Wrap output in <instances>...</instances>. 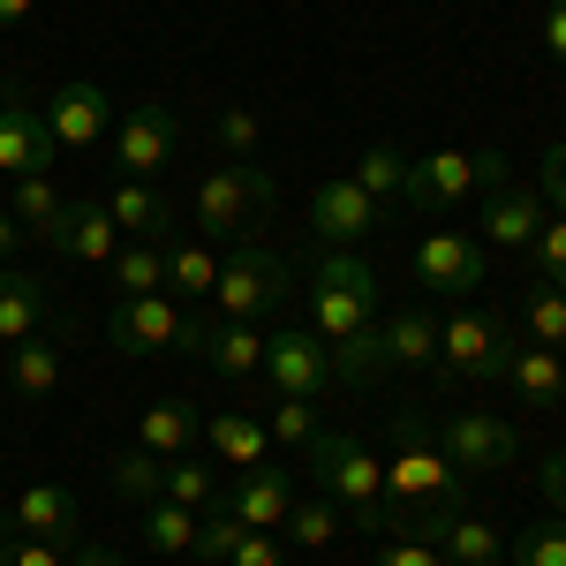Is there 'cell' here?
Listing matches in <instances>:
<instances>
[{
  "label": "cell",
  "instance_id": "cell-1",
  "mask_svg": "<svg viewBox=\"0 0 566 566\" xmlns=\"http://www.w3.org/2000/svg\"><path fill=\"white\" fill-rule=\"evenodd\" d=\"M303 469L310 483L348 514V528H363V536H392V499H386V461L363 446V438L348 431H317L303 446Z\"/></svg>",
  "mask_w": 566,
  "mask_h": 566
},
{
  "label": "cell",
  "instance_id": "cell-2",
  "mask_svg": "<svg viewBox=\"0 0 566 566\" xmlns=\"http://www.w3.org/2000/svg\"><path fill=\"white\" fill-rule=\"evenodd\" d=\"M386 499H392V536H400V514H416V506H446V514H453V506L469 499V476L438 453L431 416H416V408H400V416H392Z\"/></svg>",
  "mask_w": 566,
  "mask_h": 566
},
{
  "label": "cell",
  "instance_id": "cell-3",
  "mask_svg": "<svg viewBox=\"0 0 566 566\" xmlns=\"http://www.w3.org/2000/svg\"><path fill=\"white\" fill-rule=\"evenodd\" d=\"M378 272L363 264V250H325L317 272H310V333L325 340V348H340L355 340L363 325H378Z\"/></svg>",
  "mask_w": 566,
  "mask_h": 566
},
{
  "label": "cell",
  "instance_id": "cell-4",
  "mask_svg": "<svg viewBox=\"0 0 566 566\" xmlns=\"http://www.w3.org/2000/svg\"><path fill=\"white\" fill-rule=\"evenodd\" d=\"M506 355H514V333H506V317H491V310L461 303L453 317H438V378L431 386H461V378H506Z\"/></svg>",
  "mask_w": 566,
  "mask_h": 566
},
{
  "label": "cell",
  "instance_id": "cell-5",
  "mask_svg": "<svg viewBox=\"0 0 566 566\" xmlns=\"http://www.w3.org/2000/svg\"><path fill=\"white\" fill-rule=\"evenodd\" d=\"M264 205H272V175H264L258 159H227V167H212V175L197 181L189 219H197L205 242H242Z\"/></svg>",
  "mask_w": 566,
  "mask_h": 566
},
{
  "label": "cell",
  "instance_id": "cell-6",
  "mask_svg": "<svg viewBox=\"0 0 566 566\" xmlns=\"http://www.w3.org/2000/svg\"><path fill=\"white\" fill-rule=\"evenodd\" d=\"M106 340L122 355H197V340H205V317L189 303H175V295H122V303L106 310Z\"/></svg>",
  "mask_w": 566,
  "mask_h": 566
},
{
  "label": "cell",
  "instance_id": "cell-7",
  "mask_svg": "<svg viewBox=\"0 0 566 566\" xmlns=\"http://www.w3.org/2000/svg\"><path fill=\"white\" fill-rule=\"evenodd\" d=\"M287 295H295L287 258H272L258 242H234V258H219V287H212L219 317H250V325H258V317H280Z\"/></svg>",
  "mask_w": 566,
  "mask_h": 566
},
{
  "label": "cell",
  "instance_id": "cell-8",
  "mask_svg": "<svg viewBox=\"0 0 566 566\" xmlns=\"http://www.w3.org/2000/svg\"><path fill=\"white\" fill-rule=\"evenodd\" d=\"M431 438H438V453H446L469 483L491 476V469H506V461L522 453L514 423H499V416H483V408H446V416H431Z\"/></svg>",
  "mask_w": 566,
  "mask_h": 566
},
{
  "label": "cell",
  "instance_id": "cell-9",
  "mask_svg": "<svg viewBox=\"0 0 566 566\" xmlns=\"http://www.w3.org/2000/svg\"><path fill=\"white\" fill-rule=\"evenodd\" d=\"M175 151H181V114L167 98H144V106L122 114V129H114V167H122V181H159L175 167Z\"/></svg>",
  "mask_w": 566,
  "mask_h": 566
},
{
  "label": "cell",
  "instance_id": "cell-10",
  "mask_svg": "<svg viewBox=\"0 0 566 566\" xmlns=\"http://www.w3.org/2000/svg\"><path fill=\"white\" fill-rule=\"evenodd\" d=\"M264 386H272V400H317V392H333V355H325V340L310 325L264 333Z\"/></svg>",
  "mask_w": 566,
  "mask_h": 566
},
{
  "label": "cell",
  "instance_id": "cell-11",
  "mask_svg": "<svg viewBox=\"0 0 566 566\" xmlns=\"http://www.w3.org/2000/svg\"><path fill=\"white\" fill-rule=\"evenodd\" d=\"M53 159H61V144L45 129V106H31L23 84L8 76V84H0V175L23 181V175H45Z\"/></svg>",
  "mask_w": 566,
  "mask_h": 566
},
{
  "label": "cell",
  "instance_id": "cell-12",
  "mask_svg": "<svg viewBox=\"0 0 566 566\" xmlns=\"http://www.w3.org/2000/svg\"><path fill=\"white\" fill-rule=\"evenodd\" d=\"M416 280H423V295H446V303H469L483 287V242L476 234H461V227H438L416 242Z\"/></svg>",
  "mask_w": 566,
  "mask_h": 566
},
{
  "label": "cell",
  "instance_id": "cell-13",
  "mask_svg": "<svg viewBox=\"0 0 566 566\" xmlns=\"http://www.w3.org/2000/svg\"><path fill=\"white\" fill-rule=\"evenodd\" d=\"M378 219L386 212L355 189V175H333V181L310 189V234H317L325 250H363V234H370Z\"/></svg>",
  "mask_w": 566,
  "mask_h": 566
},
{
  "label": "cell",
  "instance_id": "cell-14",
  "mask_svg": "<svg viewBox=\"0 0 566 566\" xmlns=\"http://www.w3.org/2000/svg\"><path fill=\"white\" fill-rule=\"evenodd\" d=\"M219 499L234 506V522H242V528H272V536H280L287 506H295L303 491H295V469H280V461H258V469H234V483H227Z\"/></svg>",
  "mask_w": 566,
  "mask_h": 566
},
{
  "label": "cell",
  "instance_id": "cell-15",
  "mask_svg": "<svg viewBox=\"0 0 566 566\" xmlns=\"http://www.w3.org/2000/svg\"><path fill=\"white\" fill-rule=\"evenodd\" d=\"M98 205L114 212V227H122L129 242H175L181 234V205L159 189V181H122L114 175V189H106Z\"/></svg>",
  "mask_w": 566,
  "mask_h": 566
},
{
  "label": "cell",
  "instance_id": "cell-16",
  "mask_svg": "<svg viewBox=\"0 0 566 566\" xmlns=\"http://www.w3.org/2000/svg\"><path fill=\"white\" fill-rule=\"evenodd\" d=\"M469 189H476V151H431V159H408L400 212H453Z\"/></svg>",
  "mask_w": 566,
  "mask_h": 566
},
{
  "label": "cell",
  "instance_id": "cell-17",
  "mask_svg": "<svg viewBox=\"0 0 566 566\" xmlns=\"http://www.w3.org/2000/svg\"><path fill=\"white\" fill-rule=\"evenodd\" d=\"M45 129L61 151H91L98 136L114 129V106H106V91L98 84H61L53 91V106H45Z\"/></svg>",
  "mask_w": 566,
  "mask_h": 566
},
{
  "label": "cell",
  "instance_id": "cell-18",
  "mask_svg": "<svg viewBox=\"0 0 566 566\" xmlns=\"http://www.w3.org/2000/svg\"><path fill=\"white\" fill-rule=\"evenodd\" d=\"M8 522L23 528V536H39V544H76L84 506H76V491H69V483H23V491H15V506H8Z\"/></svg>",
  "mask_w": 566,
  "mask_h": 566
},
{
  "label": "cell",
  "instance_id": "cell-19",
  "mask_svg": "<svg viewBox=\"0 0 566 566\" xmlns=\"http://www.w3.org/2000/svg\"><path fill=\"white\" fill-rule=\"evenodd\" d=\"M45 250H53V258H76V264H114L122 227H114V212H106V205H61L53 242H45Z\"/></svg>",
  "mask_w": 566,
  "mask_h": 566
},
{
  "label": "cell",
  "instance_id": "cell-20",
  "mask_svg": "<svg viewBox=\"0 0 566 566\" xmlns=\"http://www.w3.org/2000/svg\"><path fill=\"white\" fill-rule=\"evenodd\" d=\"M45 317H53V287L39 272H23V264H0V348L45 333Z\"/></svg>",
  "mask_w": 566,
  "mask_h": 566
},
{
  "label": "cell",
  "instance_id": "cell-21",
  "mask_svg": "<svg viewBox=\"0 0 566 566\" xmlns=\"http://www.w3.org/2000/svg\"><path fill=\"white\" fill-rule=\"evenodd\" d=\"M197 355L212 363L219 378H264V333L250 325V317H205V340H197Z\"/></svg>",
  "mask_w": 566,
  "mask_h": 566
},
{
  "label": "cell",
  "instance_id": "cell-22",
  "mask_svg": "<svg viewBox=\"0 0 566 566\" xmlns=\"http://www.w3.org/2000/svg\"><path fill=\"white\" fill-rule=\"evenodd\" d=\"M378 340H386V370H423V378H438V317L423 303L378 317Z\"/></svg>",
  "mask_w": 566,
  "mask_h": 566
},
{
  "label": "cell",
  "instance_id": "cell-23",
  "mask_svg": "<svg viewBox=\"0 0 566 566\" xmlns=\"http://www.w3.org/2000/svg\"><path fill=\"white\" fill-rule=\"evenodd\" d=\"M536 227H544V197H536L528 181H506V189L483 197V242H499V250H528Z\"/></svg>",
  "mask_w": 566,
  "mask_h": 566
},
{
  "label": "cell",
  "instance_id": "cell-24",
  "mask_svg": "<svg viewBox=\"0 0 566 566\" xmlns=\"http://www.w3.org/2000/svg\"><path fill=\"white\" fill-rule=\"evenodd\" d=\"M205 446H212L219 469H258V461H272V431H264L258 416H242V408L205 416Z\"/></svg>",
  "mask_w": 566,
  "mask_h": 566
},
{
  "label": "cell",
  "instance_id": "cell-25",
  "mask_svg": "<svg viewBox=\"0 0 566 566\" xmlns=\"http://www.w3.org/2000/svg\"><path fill=\"white\" fill-rule=\"evenodd\" d=\"M159 258H167V295H175V303H212L219 258H212V242H205V234H175Z\"/></svg>",
  "mask_w": 566,
  "mask_h": 566
},
{
  "label": "cell",
  "instance_id": "cell-26",
  "mask_svg": "<svg viewBox=\"0 0 566 566\" xmlns=\"http://www.w3.org/2000/svg\"><path fill=\"white\" fill-rule=\"evenodd\" d=\"M205 438V416H197V400H151L144 416H136V446H151L159 461H175Z\"/></svg>",
  "mask_w": 566,
  "mask_h": 566
},
{
  "label": "cell",
  "instance_id": "cell-27",
  "mask_svg": "<svg viewBox=\"0 0 566 566\" xmlns=\"http://www.w3.org/2000/svg\"><path fill=\"white\" fill-rule=\"evenodd\" d=\"M506 386L522 392L528 408H559L566 400V363H559V348H536V340H514V355H506Z\"/></svg>",
  "mask_w": 566,
  "mask_h": 566
},
{
  "label": "cell",
  "instance_id": "cell-28",
  "mask_svg": "<svg viewBox=\"0 0 566 566\" xmlns=\"http://www.w3.org/2000/svg\"><path fill=\"white\" fill-rule=\"evenodd\" d=\"M438 552H446V566H499V552H506V536L483 522V514H446V528H438Z\"/></svg>",
  "mask_w": 566,
  "mask_h": 566
},
{
  "label": "cell",
  "instance_id": "cell-29",
  "mask_svg": "<svg viewBox=\"0 0 566 566\" xmlns=\"http://www.w3.org/2000/svg\"><path fill=\"white\" fill-rule=\"evenodd\" d=\"M8 386L23 392V400H45V392H61V340H45V333L15 340V348H8Z\"/></svg>",
  "mask_w": 566,
  "mask_h": 566
},
{
  "label": "cell",
  "instance_id": "cell-30",
  "mask_svg": "<svg viewBox=\"0 0 566 566\" xmlns=\"http://www.w3.org/2000/svg\"><path fill=\"white\" fill-rule=\"evenodd\" d=\"M136 536H144V552H159V559L197 552V514L175 506V499H151V506H136Z\"/></svg>",
  "mask_w": 566,
  "mask_h": 566
},
{
  "label": "cell",
  "instance_id": "cell-31",
  "mask_svg": "<svg viewBox=\"0 0 566 566\" xmlns=\"http://www.w3.org/2000/svg\"><path fill=\"white\" fill-rule=\"evenodd\" d=\"M340 528H348V514L317 491V499H295V506H287L280 544H295V552H325V544H340Z\"/></svg>",
  "mask_w": 566,
  "mask_h": 566
},
{
  "label": "cell",
  "instance_id": "cell-32",
  "mask_svg": "<svg viewBox=\"0 0 566 566\" xmlns=\"http://www.w3.org/2000/svg\"><path fill=\"white\" fill-rule=\"evenodd\" d=\"M355 189L378 205V212H400V189H408V151L400 144H370L363 167H355Z\"/></svg>",
  "mask_w": 566,
  "mask_h": 566
},
{
  "label": "cell",
  "instance_id": "cell-33",
  "mask_svg": "<svg viewBox=\"0 0 566 566\" xmlns=\"http://www.w3.org/2000/svg\"><path fill=\"white\" fill-rule=\"evenodd\" d=\"M114 491L129 499V506H151V499H167V461L151 453V446H129V453H114Z\"/></svg>",
  "mask_w": 566,
  "mask_h": 566
},
{
  "label": "cell",
  "instance_id": "cell-34",
  "mask_svg": "<svg viewBox=\"0 0 566 566\" xmlns=\"http://www.w3.org/2000/svg\"><path fill=\"white\" fill-rule=\"evenodd\" d=\"M167 242H122L114 250V287L122 295H167Z\"/></svg>",
  "mask_w": 566,
  "mask_h": 566
},
{
  "label": "cell",
  "instance_id": "cell-35",
  "mask_svg": "<svg viewBox=\"0 0 566 566\" xmlns=\"http://www.w3.org/2000/svg\"><path fill=\"white\" fill-rule=\"evenodd\" d=\"M8 219H15L23 234L53 242V219H61V197H53V181H45V175H23L15 189H8Z\"/></svg>",
  "mask_w": 566,
  "mask_h": 566
},
{
  "label": "cell",
  "instance_id": "cell-36",
  "mask_svg": "<svg viewBox=\"0 0 566 566\" xmlns=\"http://www.w3.org/2000/svg\"><path fill=\"white\" fill-rule=\"evenodd\" d=\"M219 491H227V483H219V461H197V453H175V461H167V499H175V506L205 514Z\"/></svg>",
  "mask_w": 566,
  "mask_h": 566
},
{
  "label": "cell",
  "instance_id": "cell-37",
  "mask_svg": "<svg viewBox=\"0 0 566 566\" xmlns=\"http://www.w3.org/2000/svg\"><path fill=\"white\" fill-rule=\"evenodd\" d=\"M522 317H528V340H536V348H566V287H544V280H536Z\"/></svg>",
  "mask_w": 566,
  "mask_h": 566
},
{
  "label": "cell",
  "instance_id": "cell-38",
  "mask_svg": "<svg viewBox=\"0 0 566 566\" xmlns=\"http://www.w3.org/2000/svg\"><path fill=\"white\" fill-rule=\"evenodd\" d=\"M242 536H250V528L234 522V506H227V499H212V506L197 514V559H205V566H227V552H234Z\"/></svg>",
  "mask_w": 566,
  "mask_h": 566
},
{
  "label": "cell",
  "instance_id": "cell-39",
  "mask_svg": "<svg viewBox=\"0 0 566 566\" xmlns=\"http://www.w3.org/2000/svg\"><path fill=\"white\" fill-rule=\"evenodd\" d=\"M522 258L536 264V280H544V287H566V219H544Z\"/></svg>",
  "mask_w": 566,
  "mask_h": 566
},
{
  "label": "cell",
  "instance_id": "cell-40",
  "mask_svg": "<svg viewBox=\"0 0 566 566\" xmlns=\"http://www.w3.org/2000/svg\"><path fill=\"white\" fill-rule=\"evenodd\" d=\"M514 566H566V514L514 536Z\"/></svg>",
  "mask_w": 566,
  "mask_h": 566
},
{
  "label": "cell",
  "instance_id": "cell-41",
  "mask_svg": "<svg viewBox=\"0 0 566 566\" xmlns=\"http://www.w3.org/2000/svg\"><path fill=\"white\" fill-rule=\"evenodd\" d=\"M212 136H219V151H227V159H258V114H250V106H219Z\"/></svg>",
  "mask_w": 566,
  "mask_h": 566
},
{
  "label": "cell",
  "instance_id": "cell-42",
  "mask_svg": "<svg viewBox=\"0 0 566 566\" xmlns=\"http://www.w3.org/2000/svg\"><path fill=\"white\" fill-rule=\"evenodd\" d=\"M272 446H310L317 438V400H272Z\"/></svg>",
  "mask_w": 566,
  "mask_h": 566
},
{
  "label": "cell",
  "instance_id": "cell-43",
  "mask_svg": "<svg viewBox=\"0 0 566 566\" xmlns=\"http://www.w3.org/2000/svg\"><path fill=\"white\" fill-rule=\"evenodd\" d=\"M0 566H61V544H39L0 514Z\"/></svg>",
  "mask_w": 566,
  "mask_h": 566
},
{
  "label": "cell",
  "instance_id": "cell-44",
  "mask_svg": "<svg viewBox=\"0 0 566 566\" xmlns=\"http://www.w3.org/2000/svg\"><path fill=\"white\" fill-rule=\"evenodd\" d=\"M227 566H287V544H280L272 528H250V536L227 552Z\"/></svg>",
  "mask_w": 566,
  "mask_h": 566
},
{
  "label": "cell",
  "instance_id": "cell-45",
  "mask_svg": "<svg viewBox=\"0 0 566 566\" xmlns=\"http://www.w3.org/2000/svg\"><path fill=\"white\" fill-rule=\"evenodd\" d=\"M378 566H446V552H438V544H423V536H386Z\"/></svg>",
  "mask_w": 566,
  "mask_h": 566
},
{
  "label": "cell",
  "instance_id": "cell-46",
  "mask_svg": "<svg viewBox=\"0 0 566 566\" xmlns=\"http://www.w3.org/2000/svg\"><path fill=\"white\" fill-rule=\"evenodd\" d=\"M536 197L566 219V144H552V151H544V181H536Z\"/></svg>",
  "mask_w": 566,
  "mask_h": 566
},
{
  "label": "cell",
  "instance_id": "cell-47",
  "mask_svg": "<svg viewBox=\"0 0 566 566\" xmlns=\"http://www.w3.org/2000/svg\"><path fill=\"white\" fill-rule=\"evenodd\" d=\"M536 491H544V506H559V514H566V453H544V469H536Z\"/></svg>",
  "mask_w": 566,
  "mask_h": 566
},
{
  "label": "cell",
  "instance_id": "cell-48",
  "mask_svg": "<svg viewBox=\"0 0 566 566\" xmlns=\"http://www.w3.org/2000/svg\"><path fill=\"white\" fill-rule=\"evenodd\" d=\"M514 181V167H506V151H476V189L491 197V189H506Z\"/></svg>",
  "mask_w": 566,
  "mask_h": 566
},
{
  "label": "cell",
  "instance_id": "cell-49",
  "mask_svg": "<svg viewBox=\"0 0 566 566\" xmlns=\"http://www.w3.org/2000/svg\"><path fill=\"white\" fill-rule=\"evenodd\" d=\"M544 53H552V61H566V0H552V8H544Z\"/></svg>",
  "mask_w": 566,
  "mask_h": 566
},
{
  "label": "cell",
  "instance_id": "cell-50",
  "mask_svg": "<svg viewBox=\"0 0 566 566\" xmlns=\"http://www.w3.org/2000/svg\"><path fill=\"white\" fill-rule=\"evenodd\" d=\"M69 566H129V559H122V552H106V544H76V559H69Z\"/></svg>",
  "mask_w": 566,
  "mask_h": 566
},
{
  "label": "cell",
  "instance_id": "cell-51",
  "mask_svg": "<svg viewBox=\"0 0 566 566\" xmlns=\"http://www.w3.org/2000/svg\"><path fill=\"white\" fill-rule=\"evenodd\" d=\"M31 8H39V0H0V31H15V23H31Z\"/></svg>",
  "mask_w": 566,
  "mask_h": 566
},
{
  "label": "cell",
  "instance_id": "cell-52",
  "mask_svg": "<svg viewBox=\"0 0 566 566\" xmlns=\"http://www.w3.org/2000/svg\"><path fill=\"white\" fill-rule=\"evenodd\" d=\"M15 242H23V227H15V219H8V205H0V264L15 258Z\"/></svg>",
  "mask_w": 566,
  "mask_h": 566
}]
</instances>
